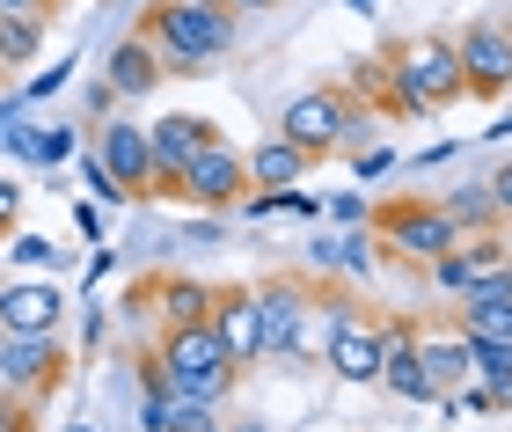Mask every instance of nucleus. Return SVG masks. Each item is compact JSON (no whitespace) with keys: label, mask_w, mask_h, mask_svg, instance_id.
<instances>
[{"label":"nucleus","mask_w":512,"mask_h":432,"mask_svg":"<svg viewBox=\"0 0 512 432\" xmlns=\"http://www.w3.org/2000/svg\"><path fill=\"white\" fill-rule=\"evenodd\" d=\"M176 198H183V206H198V213L242 206V198H249V154L227 147V140L198 147L191 162H183V176H176Z\"/></svg>","instance_id":"0eeeda50"},{"label":"nucleus","mask_w":512,"mask_h":432,"mask_svg":"<svg viewBox=\"0 0 512 432\" xmlns=\"http://www.w3.org/2000/svg\"><path fill=\"white\" fill-rule=\"evenodd\" d=\"M491 198H498V213L512 220V162H498V169H491Z\"/></svg>","instance_id":"c9c22d12"},{"label":"nucleus","mask_w":512,"mask_h":432,"mask_svg":"<svg viewBox=\"0 0 512 432\" xmlns=\"http://www.w3.org/2000/svg\"><path fill=\"white\" fill-rule=\"evenodd\" d=\"M395 169V154L374 140V147H352V176H359V184H374V176H388Z\"/></svg>","instance_id":"c756f323"},{"label":"nucleus","mask_w":512,"mask_h":432,"mask_svg":"<svg viewBox=\"0 0 512 432\" xmlns=\"http://www.w3.org/2000/svg\"><path fill=\"white\" fill-rule=\"evenodd\" d=\"M315 279L322 271H344V279H374V235H344V242H308Z\"/></svg>","instance_id":"aec40b11"},{"label":"nucleus","mask_w":512,"mask_h":432,"mask_svg":"<svg viewBox=\"0 0 512 432\" xmlns=\"http://www.w3.org/2000/svg\"><path fill=\"white\" fill-rule=\"evenodd\" d=\"M439 162H454V140H432V147H417V154H410V169H417V176L439 169Z\"/></svg>","instance_id":"72a5a7b5"},{"label":"nucleus","mask_w":512,"mask_h":432,"mask_svg":"<svg viewBox=\"0 0 512 432\" xmlns=\"http://www.w3.org/2000/svg\"><path fill=\"white\" fill-rule=\"evenodd\" d=\"M256 315H264V359H308L330 337V308L308 271H271L256 279Z\"/></svg>","instance_id":"7ed1b4c3"},{"label":"nucleus","mask_w":512,"mask_h":432,"mask_svg":"<svg viewBox=\"0 0 512 432\" xmlns=\"http://www.w3.org/2000/svg\"><path fill=\"white\" fill-rule=\"evenodd\" d=\"M161 432H227V411H220V403H205V396H176Z\"/></svg>","instance_id":"5701e85b"},{"label":"nucleus","mask_w":512,"mask_h":432,"mask_svg":"<svg viewBox=\"0 0 512 432\" xmlns=\"http://www.w3.org/2000/svg\"><path fill=\"white\" fill-rule=\"evenodd\" d=\"M491 140H512V118H498V125H491Z\"/></svg>","instance_id":"a19ab883"},{"label":"nucleus","mask_w":512,"mask_h":432,"mask_svg":"<svg viewBox=\"0 0 512 432\" xmlns=\"http://www.w3.org/2000/svg\"><path fill=\"white\" fill-rule=\"evenodd\" d=\"M205 323L220 330V345L242 359V367H256L264 359V315H256V286H213V315Z\"/></svg>","instance_id":"4468645a"},{"label":"nucleus","mask_w":512,"mask_h":432,"mask_svg":"<svg viewBox=\"0 0 512 432\" xmlns=\"http://www.w3.org/2000/svg\"><path fill=\"white\" fill-rule=\"evenodd\" d=\"M52 0H0V15H44Z\"/></svg>","instance_id":"e433bc0d"},{"label":"nucleus","mask_w":512,"mask_h":432,"mask_svg":"<svg viewBox=\"0 0 512 432\" xmlns=\"http://www.w3.org/2000/svg\"><path fill=\"white\" fill-rule=\"evenodd\" d=\"M66 74H74V59H59V66H44V74H30V81H22V103L59 96V88H66Z\"/></svg>","instance_id":"7c9ffc66"},{"label":"nucleus","mask_w":512,"mask_h":432,"mask_svg":"<svg viewBox=\"0 0 512 432\" xmlns=\"http://www.w3.org/2000/svg\"><path fill=\"white\" fill-rule=\"evenodd\" d=\"M417 359H425V374H432V389H439V396L469 381V337H461L454 323H447V330H425V337H417Z\"/></svg>","instance_id":"6ab92c4d"},{"label":"nucleus","mask_w":512,"mask_h":432,"mask_svg":"<svg viewBox=\"0 0 512 432\" xmlns=\"http://www.w3.org/2000/svg\"><path fill=\"white\" fill-rule=\"evenodd\" d=\"M74 432H88V425H74Z\"/></svg>","instance_id":"37998d69"},{"label":"nucleus","mask_w":512,"mask_h":432,"mask_svg":"<svg viewBox=\"0 0 512 432\" xmlns=\"http://www.w3.org/2000/svg\"><path fill=\"white\" fill-rule=\"evenodd\" d=\"M505 30H512V22H505Z\"/></svg>","instance_id":"49530a36"},{"label":"nucleus","mask_w":512,"mask_h":432,"mask_svg":"<svg viewBox=\"0 0 512 432\" xmlns=\"http://www.w3.org/2000/svg\"><path fill=\"white\" fill-rule=\"evenodd\" d=\"M0 432H37V396L0 389Z\"/></svg>","instance_id":"cd10ccee"},{"label":"nucleus","mask_w":512,"mask_h":432,"mask_svg":"<svg viewBox=\"0 0 512 432\" xmlns=\"http://www.w3.org/2000/svg\"><path fill=\"white\" fill-rule=\"evenodd\" d=\"M220 8H227V0H220Z\"/></svg>","instance_id":"c03bdc74"},{"label":"nucleus","mask_w":512,"mask_h":432,"mask_svg":"<svg viewBox=\"0 0 512 432\" xmlns=\"http://www.w3.org/2000/svg\"><path fill=\"white\" fill-rule=\"evenodd\" d=\"M344 8H359V15H381V0H344Z\"/></svg>","instance_id":"ea45409f"},{"label":"nucleus","mask_w":512,"mask_h":432,"mask_svg":"<svg viewBox=\"0 0 512 432\" xmlns=\"http://www.w3.org/2000/svg\"><path fill=\"white\" fill-rule=\"evenodd\" d=\"M381 337H388V359H381V389L395 403H432L439 411V389H432V374H425V359H417V330L410 315H381Z\"/></svg>","instance_id":"f8f14e48"},{"label":"nucleus","mask_w":512,"mask_h":432,"mask_svg":"<svg viewBox=\"0 0 512 432\" xmlns=\"http://www.w3.org/2000/svg\"><path fill=\"white\" fill-rule=\"evenodd\" d=\"M52 8H59V0H52Z\"/></svg>","instance_id":"a18cd8bd"},{"label":"nucleus","mask_w":512,"mask_h":432,"mask_svg":"<svg viewBox=\"0 0 512 432\" xmlns=\"http://www.w3.org/2000/svg\"><path fill=\"white\" fill-rule=\"evenodd\" d=\"M74 227H81V242L103 235V206H96V198H74Z\"/></svg>","instance_id":"473e14b6"},{"label":"nucleus","mask_w":512,"mask_h":432,"mask_svg":"<svg viewBox=\"0 0 512 432\" xmlns=\"http://www.w3.org/2000/svg\"><path fill=\"white\" fill-rule=\"evenodd\" d=\"M8 257H15V271H22V264L44 271V264H59V249L44 242V235H8Z\"/></svg>","instance_id":"c85d7f7f"},{"label":"nucleus","mask_w":512,"mask_h":432,"mask_svg":"<svg viewBox=\"0 0 512 432\" xmlns=\"http://www.w3.org/2000/svg\"><path fill=\"white\" fill-rule=\"evenodd\" d=\"M505 264H512V227H505Z\"/></svg>","instance_id":"79ce46f5"},{"label":"nucleus","mask_w":512,"mask_h":432,"mask_svg":"<svg viewBox=\"0 0 512 432\" xmlns=\"http://www.w3.org/2000/svg\"><path fill=\"white\" fill-rule=\"evenodd\" d=\"M103 74H110V88H118V103H139V96H154V88L169 81V74H161V52H154V37H147V30H132V37L110 44V66H103Z\"/></svg>","instance_id":"dca6fc26"},{"label":"nucleus","mask_w":512,"mask_h":432,"mask_svg":"<svg viewBox=\"0 0 512 432\" xmlns=\"http://www.w3.org/2000/svg\"><path fill=\"white\" fill-rule=\"evenodd\" d=\"M15 220H22V191L8 184V176H0V242L15 235Z\"/></svg>","instance_id":"2f4dec72"},{"label":"nucleus","mask_w":512,"mask_h":432,"mask_svg":"<svg viewBox=\"0 0 512 432\" xmlns=\"http://www.w3.org/2000/svg\"><path fill=\"white\" fill-rule=\"evenodd\" d=\"M235 15H264V8H278V0H227Z\"/></svg>","instance_id":"4c0bfd02"},{"label":"nucleus","mask_w":512,"mask_h":432,"mask_svg":"<svg viewBox=\"0 0 512 432\" xmlns=\"http://www.w3.org/2000/svg\"><path fill=\"white\" fill-rule=\"evenodd\" d=\"M439 206H447V220L461 227V235H483V227H505L498 198H491V184H461V191H447V198H439Z\"/></svg>","instance_id":"412c9836"},{"label":"nucleus","mask_w":512,"mask_h":432,"mask_svg":"<svg viewBox=\"0 0 512 432\" xmlns=\"http://www.w3.org/2000/svg\"><path fill=\"white\" fill-rule=\"evenodd\" d=\"M454 52H461V74H469V103L512 96V30H505V22H491V15L461 22Z\"/></svg>","instance_id":"6e6552de"},{"label":"nucleus","mask_w":512,"mask_h":432,"mask_svg":"<svg viewBox=\"0 0 512 432\" xmlns=\"http://www.w3.org/2000/svg\"><path fill=\"white\" fill-rule=\"evenodd\" d=\"M66 381V345L59 330H8L0 337V389L15 396H52Z\"/></svg>","instance_id":"9d476101"},{"label":"nucleus","mask_w":512,"mask_h":432,"mask_svg":"<svg viewBox=\"0 0 512 432\" xmlns=\"http://www.w3.org/2000/svg\"><path fill=\"white\" fill-rule=\"evenodd\" d=\"M374 235H381V249H395V257H410V264H439L461 242V227L447 220L439 198H395V206L374 213Z\"/></svg>","instance_id":"423d86ee"},{"label":"nucleus","mask_w":512,"mask_h":432,"mask_svg":"<svg viewBox=\"0 0 512 432\" xmlns=\"http://www.w3.org/2000/svg\"><path fill=\"white\" fill-rule=\"evenodd\" d=\"M359 110V96L344 81H330V88H308V96H293L286 103V118H278V132H286L293 147H308L315 162L322 154H337L344 147V118Z\"/></svg>","instance_id":"1a4fd4ad"},{"label":"nucleus","mask_w":512,"mask_h":432,"mask_svg":"<svg viewBox=\"0 0 512 432\" xmlns=\"http://www.w3.org/2000/svg\"><path fill=\"white\" fill-rule=\"evenodd\" d=\"M469 103V74H461V52L447 30L403 37L388 44V118H439V110Z\"/></svg>","instance_id":"f257e3e1"},{"label":"nucleus","mask_w":512,"mask_h":432,"mask_svg":"<svg viewBox=\"0 0 512 432\" xmlns=\"http://www.w3.org/2000/svg\"><path fill=\"white\" fill-rule=\"evenodd\" d=\"M44 52V22L37 15H0V74H22Z\"/></svg>","instance_id":"4be33fe9"},{"label":"nucleus","mask_w":512,"mask_h":432,"mask_svg":"<svg viewBox=\"0 0 512 432\" xmlns=\"http://www.w3.org/2000/svg\"><path fill=\"white\" fill-rule=\"evenodd\" d=\"M59 315H66V301H59V286H44V279H15L0 286V330H59Z\"/></svg>","instance_id":"f3484780"},{"label":"nucleus","mask_w":512,"mask_h":432,"mask_svg":"<svg viewBox=\"0 0 512 432\" xmlns=\"http://www.w3.org/2000/svg\"><path fill=\"white\" fill-rule=\"evenodd\" d=\"M81 184H88V191H96V206H132V198L118 191V176H110V169L96 162V147H88V154H81Z\"/></svg>","instance_id":"bb28decb"},{"label":"nucleus","mask_w":512,"mask_h":432,"mask_svg":"<svg viewBox=\"0 0 512 432\" xmlns=\"http://www.w3.org/2000/svg\"><path fill=\"white\" fill-rule=\"evenodd\" d=\"M330 308V337H322V367H337V381H381V359H388V337H381V315H366L352 293H337Z\"/></svg>","instance_id":"39448f33"},{"label":"nucleus","mask_w":512,"mask_h":432,"mask_svg":"<svg viewBox=\"0 0 512 432\" xmlns=\"http://www.w3.org/2000/svg\"><path fill=\"white\" fill-rule=\"evenodd\" d=\"M88 147H96V162L118 176L125 198H154V132L139 118H103L88 132Z\"/></svg>","instance_id":"9b49d317"},{"label":"nucleus","mask_w":512,"mask_h":432,"mask_svg":"<svg viewBox=\"0 0 512 432\" xmlns=\"http://www.w3.org/2000/svg\"><path fill=\"white\" fill-rule=\"evenodd\" d=\"M330 220H344V227H359V220H366V198H359V191H344V198H330Z\"/></svg>","instance_id":"f704fd0d"},{"label":"nucleus","mask_w":512,"mask_h":432,"mask_svg":"<svg viewBox=\"0 0 512 432\" xmlns=\"http://www.w3.org/2000/svg\"><path fill=\"white\" fill-rule=\"evenodd\" d=\"M147 132H154V198H176L183 162H191L198 147L220 140V125H213V118H191V110H176V118H161V125H147Z\"/></svg>","instance_id":"ddd939ff"},{"label":"nucleus","mask_w":512,"mask_h":432,"mask_svg":"<svg viewBox=\"0 0 512 432\" xmlns=\"http://www.w3.org/2000/svg\"><path fill=\"white\" fill-rule=\"evenodd\" d=\"M139 30L154 37L161 52V74H198V66L227 59L242 44V15L220 8V0H154L147 15H139Z\"/></svg>","instance_id":"f03ea898"},{"label":"nucleus","mask_w":512,"mask_h":432,"mask_svg":"<svg viewBox=\"0 0 512 432\" xmlns=\"http://www.w3.org/2000/svg\"><path fill=\"white\" fill-rule=\"evenodd\" d=\"M125 308H154L161 323H205L213 315V286L191 279V271H154L147 286H132Z\"/></svg>","instance_id":"2eb2a0df"},{"label":"nucleus","mask_w":512,"mask_h":432,"mask_svg":"<svg viewBox=\"0 0 512 432\" xmlns=\"http://www.w3.org/2000/svg\"><path fill=\"white\" fill-rule=\"evenodd\" d=\"M308 169H315V154H308V147H293L286 132H271V140H256V147H249V191H293Z\"/></svg>","instance_id":"a211bd4d"},{"label":"nucleus","mask_w":512,"mask_h":432,"mask_svg":"<svg viewBox=\"0 0 512 432\" xmlns=\"http://www.w3.org/2000/svg\"><path fill=\"white\" fill-rule=\"evenodd\" d=\"M154 367L176 396H205V403H227L242 381V359L220 345L213 323H161V345H154Z\"/></svg>","instance_id":"20e7f679"},{"label":"nucleus","mask_w":512,"mask_h":432,"mask_svg":"<svg viewBox=\"0 0 512 432\" xmlns=\"http://www.w3.org/2000/svg\"><path fill=\"white\" fill-rule=\"evenodd\" d=\"M227 432H271V425H256V418H227Z\"/></svg>","instance_id":"58836bf2"},{"label":"nucleus","mask_w":512,"mask_h":432,"mask_svg":"<svg viewBox=\"0 0 512 432\" xmlns=\"http://www.w3.org/2000/svg\"><path fill=\"white\" fill-rule=\"evenodd\" d=\"M74 147H81V125H37V154H30V162L37 169H59Z\"/></svg>","instance_id":"a878e982"},{"label":"nucleus","mask_w":512,"mask_h":432,"mask_svg":"<svg viewBox=\"0 0 512 432\" xmlns=\"http://www.w3.org/2000/svg\"><path fill=\"white\" fill-rule=\"evenodd\" d=\"M461 308H512V264L476 271V279H469V293H461Z\"/></svg>","instance_id":"b1692460"},{"label":"nucleus","mask_w":512,"mask_h":432,"mask_svg":"<svg viewBox=\"0 0 512 432\" xmlns=\"http://www.w3.org/2000/svg\"><path fill=\"white\" fill-rule=\"evenodd\" d=\"M454 330L461 337H498V345H512V308H454Z\"/></svg>","instance_id":"393cba45"}]
</instances>
